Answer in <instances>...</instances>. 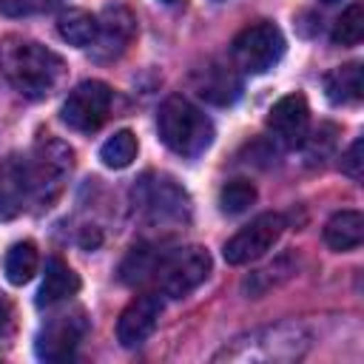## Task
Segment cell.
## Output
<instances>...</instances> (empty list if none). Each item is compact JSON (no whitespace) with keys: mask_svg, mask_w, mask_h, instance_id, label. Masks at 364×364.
<instances>
[{"mask_svg":"<svg viewBox=\"0 0 364 364\" xmlns=\"http://www.w3.org/2000/svg\"><path fill=\"white\" fill-rule=\"evenodd\" d=\"M0 71L20 97L43 100L60 85L65 63L60 54L34 40L6 37L0 43Z\"/></svg>","mask_w":364,"mask_h":364,"instance_id":"cell-1","label":"cell"},{"mask_svg":"<svg viewBox=\"0 0 364 364\" xmlns=\"http://www.w3.org/2000/svg\"><path fill=\"white\" fill-rule=\"evenodd\" d=\"M310 350V333L299 321H279L270 327L250 330L230 344H225L213 361L230 364H279V361H299Z\"/></svg>","mask_w":364,"mask_h":364,"instance_id":"cell-2","label":"cell"},{"mask_svg":"<svg viewBox=\"0 0 364 364\" xmlns=\"http://www.w3.org/2000/svg\"><path fill=\"white\" fill-rule=\"evenodd\" d=\"M156 128H159V139L179 156H199L210 148L213 142V122L210 117L196 108L191 100L173 94L159 105L156 114Z\"/></svg>","mask_w":364,"mask_h":364,"instance_id":"cell-3","label":"cell"},{"mask_svg":"<svg viewBox=\"0 0 364 364\" xmlns=\"http://www.w3.org/2000/svg\"><path fill=\"white\" fill-rule=\"evenodd\" d=\"M210 273V253L199 245H182L162 250L156 247L154 267H151V287L168 299L191 296Z\"/></svg>","mask_w":364,"mask_h":364,"instance_id":"cell-4","label":"cell"},{"mask_svg":"<svg viewBox=\"0 0 364 364\" xmlns=\"http://www.w3.org/2000/svg\"><path fill=\"white\" fill-rule=\"evenodd\" d=\"M26 165H28L31 205L43 210L51 208L65 191V182L74 171V151L63 139L46 134L34 142L31 154L26 156Z\"/></svg>","mask_w":364,"mask_h":364,"instance_id":"cell-5","label":"cell"},{"mask_svg":"<svg viewBox=\"0 0 364 364\" xmlns=\"http://www.w3.org/2000/svg\"><path fill=\"white\" fill-rule=\"evenodd\" d=\"M134 202L154 228H179L191 219L188 193L165 173H145L134 188Z\"/></svg>","mask_w":364,"mask_h":364,"instance_id":"cell-6","label":"cell"},{"mask_svg":"<svg viewBox=\"0 0 364 364\" xmlns=\"http://www.w3.org/2000/svg\"><path fill=\"white\" fill-rule=\"evenodd\" d=\"M282 54H284V34L279 26L267 20L242 28L230 43L233 65L242 74H264L282 60Z\"/></svg>","mask_w":364,"mask_h":364,"instance_id":"cell-7","label":"cell"},{"mask_svg":"<svg viewBox=\"0 0 364 364\" xmlns=\"http://www.w3.org/2000/svg\"><path fill=\"white\" fill-rule=\"evenodd\" d=\"M111 102H114V91L102 80H85L68 91L60 117L68 128L91 134L108 119Z\"/></svg>","mask_w":364,"mask_h":364,"instance_id":"cell-8","label":"cell"},{"mask_svg":"<svg viewBox=\"0 0 364 364\" xmlns=\"http://www.w3.org/2000/svg\"><path fill=\"white\" fill-rule=\"evenodd\" d=\"M287 222L282 213H259L256 219H250L242 230H236L228 242H225V262L228 264H250L256 259H262L284 233Z\"/></svg>","mask_w":364,"mask_h":364,"instance_id":"cell-9","label":"cell"},{"mask_svg":"<svg viewBox=\"0 0 364 364\" xmlns=\"http://www.w3.org/2000/svg\"><path fill=\"white\" fill-rule=\"evenodd\" d=\"M85 333H88L85 310L82 307L63 310L40 327L37 341H34V353L43 361H68L77 353Z\"/></svg>","mask_w":364,"mask_h":364,"instance_id":"cell-10","label":"cell"},{"mask_svg":"<svg viewBox=\"0 0 364 364\" xmlns=\"http://www.w3.org/2000/svg\"><path fill=\"white\" fill-rule=\"evenodd\" d=\"M136 34V17L128 6L122 3H111L102 9V14L97 17V37L88 46L94 60H117L134 40Z\"/></svg>","mask_w":364,"mask_h":364,"instance_id":"cell-11","label":"cell"},{"mask_svg":"<svg viewBox=\"0 0 364 364\" xmlns=\"http://www.w3.org/2000/svg\"><path fill=\"white\" fill-rule=\"evenodd\" d=\"M267 128H270L273 139L284 148L304 145V139L310 134V108H307L304 94L293 91V94H284L282 100H276L273 108L267 111Z\"/></svg>","mask_w":364,"mask_h":364,"instance_id":"cell-12","label":"cell"},{"mask_svg":"<svg viewBox=\"0 0 364 364\" xmlns=\"http://www.w3.org/2000/svg\"><path fill=\"white\" fill-rule=\"evenodd\" d=\"M162 316V296L156 290L139 293L117 318V341L122 347H139L148 341V336L156 330V321Z\"/></svg>","mask_w":364,"mask_h":364,"instance_id":"cell-13","label":"cell"},{"mask_svg":"<svg viewBox=\"0 0 364 364\" xmlns=\"http://www.w3.org/2000/svg\"><path fill=\"white\" fill-rule=\"evenodd\" d=\"M31 205L26 156L9 154L0 162V219H14Z\"/></svg>","mask_w":364,"mask_h":364,"instance_id":"cell-14","label":"cell"},{"mask_svg":"<svg viewBox=\"0 0 364 364\" xmlns=\"http://www.w3.org/2000/svg\"><path fill=\"white\" fill-rule=\"evenodd\" d=\"M193 82H196V91L199 97H205L208 102L213 105H230L236 102V97L242 94V80H239V68L230 63H219V60H210L205 63L196 74H193Z\"/></svg>","mask_w":364,"mask_h":364,"instance_id":"cell-15","label":"cell"},{"mask_svg":"<svg viewBox=\"0 0 364 364\" xmlns=\"http://www.w3.org/2000/svg\"><path fill=\"white\" fill-rule=\"evenodd\" d=\"M80 290V276L57 256H51L46 262V270H43V284L37 290V307H54L71 296H77Z\"/></svg>","mask_w":364,"mask_h":364,"instance_id":"cell-16","label":"cell"},{"mask_svg":"<svg viewBox=\"0 0 364 364\" xmlns=\"http://www.w3.org/2000/svg\"><path fill=\"white\" fill-rule=\"evenodd\" d=\"M324 242L327 247L347 253L355 250L364 242V216L358 210H338L324 225Z\"/></svg>","mask_w":364,"mask_h":364,"instance_id":"cell-17","label":"cell"},{"mask_svg":"<svg viewBox=\"0 0 364 364\" xmlns=\"http://www.w3.org/2000/svg\"><path fill=\"white\" fill-rule=\"evenodd\" d=\"M324 94L336 105H355L364 97L361 65L358 63H344V65L327 71L324 74Z\"/></svg>","mask_w":364,"mask_h":364,"instance_id":"cell-18","label":"cell"},{"mask_svg":"<svg viewBox=\"0 0 364 364\" xmlns=\"http://www.w3.org/2000/svg\"><path fill=\"white\" fill-rule=\"evenodd\" d=\"M293 273H296V256H293V253H284V256H279L276 262H270V264L253 270V273L242 282V290L256 299V296H264V293H270L273 287L284 284Z\"/></svg>","mask_w":364,"mask_h":364,"instance_id":"cell-19","label":"cell"},{"mask_svg":"<svg viewBox=\"0 0 364 364\" xmlns=\"http://www.w3.org/2000/svg\"><path fill=\"white\" fill-rule=\"evenodd\" d=\"M57 31L68 46L88 48L97 37V17L85 9H68L57 17Z\"/></svg>","mask_w":364,"mask_h":364,"instance_id":"cell-20","label":"cell"},{"mask_svg":"<svg viewBox=\"0 0 364 364\" xmlns=\"http://www.w3.org/2000/svg\"><path fill=\"white\" fill-rule=\"evenodd\" d=\"M37 264H40V253H37V245L34 242H14L6 253V279L11 284H26L34 279L37 273Z\"/></svg>","mask_w":364,"mask_h":364,"instance_id":"cell-21","label":"cell"},{"mask_svg":"<svg viewBox=\"0 0 364 364\" xmlns=\"http://www.w3.org/2000/svg\"><path fill=\"white\" fill-rule=\"evenodd\" d=\"M139 154V142L131 131H117L114 136H108L100 148V159L105 168H114V171H122L128 168Z\"/></svg>","mask_w":364,"mask_h":364,"instance_id":"cell-22","label":"cell"},{"mask_svg":"<svg viewBox=\"0 0 364 364\" xmlns=\"http://www.w3.org/2000/svg\"><path fill=\"white\" fill-rule=\"evenodd\" d=\"M256 196L259 193H256V185L253 182H247V179H230L219 191V208H222V213L236 216V213H245L256 202Z\"/></svg>","mask_w":364,"mask_h":364,"instance_id":"cell-23","label":"cell"},{"mask_svg":"<svg viewBox=\"0 0 364 364\" xmlns=\"http://www.w3.org/2000/svg\"><path fill=\"white\" fill-rule=\"evenodd\" d=\"M330 37H333L336 46H355V43H361V37H364V9H361V3H353V6H347L341 11V17L336 20Z\"/></svg>","mask_w":364,"mask_h":364,"instance_id":"cell-24","label":"cell"},{"mask_svg":"<svg viewBox=\"0 0 364 364\" xmlns=\"http://www.w3.org/2000/svg\"><path fill=\"white\" fill-rule=\"evenodd\" d=\"M63 0H0V14L3 17H34V14H46L54 11Z\"/></svg>","mask_w":364,"mask_h":364,"instance_id":"cell-25","label":"cell"},{"mask_svg":"<svg viewBox=\"0 0 364 364\" xmlns=\"http://www.w3.org/2000/svg\"><path fill=\"white\" fill-rule=\"evenodd\" d=\"M341 171L350 176V179H361V136L350 145V151L344 154V159H341Z\"/></svg>","mask_w":364,"mask_h":364,"instance_id":"cell-26","label":"cell"},{"mask_svg":"<svg viewBox=\"0 0 364 364\" xmlns=\"http://www.w3.org/2000/svg\"><path fill=\"white\" fill-rule=\"evenodd\" d=\"M14 327V307L6 293H0V336H9Z\"/></svg>","mask_w":364,"mask_h":364,"instance_id":"cell-27","label":"cell"},{"mask_svg":"<svg viewBox=\"0 0 364 364\" xmlns=\"http://www.w3.org/2000/svg\"><path fill=\"white\" fill-rule=\"evenodd\" d=\"M159 3H168L171 6V3H179V0H159Z\"/></svg>","mask_w":364,"mask_h":364,"instance_id":"cell-28","label":"cell"},{"mask_svg":"<svg viewBox=\"0 0 364 364\" xmlns=\"http://www.w3.org/2000/svg\"><path fill=\"white\" fill-rule=\"evenodd\" d=\"M321 3H338V0H321Z\"/></svg>","mask_w":364,"mask_h":364,"instance_id":"cell-29","label":"cell"}]
</instances>
